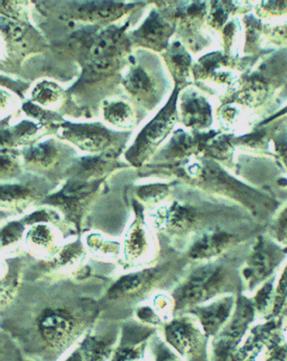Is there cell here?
I'll return each instance as SVG.
<instances>
[{"mask_svg": "<svg viewBox=\"0 0 287 361\" xmlns=\"http://www.w3.org/2000/svg\"><path fill=\"white\" fill-rule=\"evenodd\" d=\"M177 97V94L174 93L164 109L140 133L134 145L127 152V160L134 164L142 163L169 134L174 122Z\"/></svg>", "mask_w": 287, "mask_h": 361, "instance_id": "1", "label": "cell"}, {"mask_svg": "<svg viewBox=\"0 0 287 361\" xmlns=\"http://www.w3.org/2000/svg\"><path fill=\"white\" fill-rule=\"evenodd\" d=\"M39 329L50 345L61 347L70 341L75 330L74 318L64 310H49L42 315Z\"/></svg>", "mask_w": 287, "mask_h": 361, "instance_id": "2", "label": "cell"}, {"mask_svg": "<svg viewBox=\"0 0 287 361\" xmlns=\"http://www.w3.org/2000/svg\"><path fill=\"white\" fill-rule=\"evenodd\" d=\"M62 135L79 148L89 152L104 149L110 142L109 131L96 124H63Z\"/></svg>", "mask_w": 287, "mask_h": 361, "instance_id": "3", "label": "cell"}, {"mask_svg": "<svg viewBox=\"0 0 287 361\" xmlns=\"http://www.w3.org/2000/svg\"><path fill=\"white\" fill-rule=\"evenodd\" d=\"M219 281V271L216 269L207 267L196 271L182 288L179 300L187 303L199 302L215 290Z\"/></svg>", "mask_w": 287, "mask_h": 361, "instance_id": "4", "label": "cell"}, {"mask_svg": "<svg viewBox=\"0 0 287 361\" xmlns=\"http://www.w3.org/2000/svg\"><path fill=\"white\" fill-rule=\"evenodd\" d=\"M170 32L169 24L157 11H153L134 32V38L139 44L158 50L166 45Z\"/></svg>", "mask_w": 287, "mask_h": 361, "instance_id": "5", "label": "cell"}, {"mask_svg": "<svg viewBox=\"0 0 287 361\" xmlns=\"http://www.w3.org/2000/svg\"><path fill=\"white\" fill-rule=\"evenodd\" d=\"M124 85L128 92L144 100L148 101L155 96V82L143 67L131 68L124 79Z\"/></svg>", "mask_w": 287, "mask_h": 361, "instance_id": "6", "label": "cell"}, {"mask_svg": "<svg viewBox=\"0 0 287 361\" xmlns=\"http://www.w3.org/2000/svg\"><path fill=\"white\" fill-rule=\"evenodd\" d=\"M124 31L122 28L110 27L94 38L89 51L95 59L115 57L122 47Z\"/></svg>", "mask_w": 287, "mask_h": 361, "instance_id": "7", "label": "cell"}, {"mask_svg": "<svg viewBox=\"0 0 287 361\" xmlns=\"http://www.w3.org/2000/svg\"><path fill=\"white\" fill-rule=\"evenodd\" d=\"M232 308V299L225 298L212 305L201 312L200 319L208 333H214L220 328Z\"/></svg>", "mask_w": 287, "mask_h": 361, "instance_id": "8", "label": "cell"}, {"mask_svg": "<svg viewBox=\"0 0 287 361\" xmlns=\"http://www.w3.org/2000/svg\"><path fill=\"white\" fill-rule=\"evenodd\" d=\"M168 341L181 353L190 351L194 345L196 334L192 326L186 322H174L166 329Z\"/></svg>", "mask_w": 287, "mask_h": 361, "instance_id": "9", "label": "cell"}, {"mask_svg": "<svg viewBox=\"0 0 287 361\" xmlns=\"http://www.w3.org/2000/svg\"><path fill=\"white\" fill-rule=\"evenodd\" d=\"M119 61L117 57L94 59L85 67L82 78L87 82H96L117 70Z\"/></svg>", "mask_w": 287, "mask_h": 361, "instance_id": "10", "label": "cell"}, {"mask_svg": "<svg viewBox=\"0 0 287 361\" xmlns=\"http://www.w3.org/2000/svg\"><path fill=\"white\" fill-rule=\"evenodd\" d=\"M104 115L107 121L121 128L131 127L135 120L134 110L123 102L107 103L104 107Z\"/></svg>", "mask_w": 287, "mask_h": 361, "instance_id": "11", "label": "cell"}, {"mask_svg": "<svg viewBox=\"0 0 287 361\" xmlns=\"http://www.w3.org/2000/svg\"><path fill=\"white\" fill-rule=\"evenodd\" d=\"M145 279L144 274H134L123 277L111 288L110 295L117 298L122 295L131 293V292L138 290L143 285Z\"/></svg>", "mask_w": 287, "mask_h": 361, "instance_id": "12", "label": "cell"}, {"mask_svg": "<svg viewBox=\"0 0 287 361\" xmlns=\"http://www.w3.org/2000/svg\"><path fill=\"white\" fill-rule=\"evenodd\" d=\"M62 94V89L57 85L50 82H42L37 85L32 93L34 100L44 105L57 102L61 98Z\"/></svg>", "mask_w": 287, "mask_h": 361, "instance_id": "13", "label": "cell"}, {"mask_svg": "<svg viewBox=\"0 0 287 361\" xmlns=\"http://www.w3.org/2000/svg\"><path fill=\"white\" fill-rule=\"evenodd\" d=\"M56 154H57V150L55 146L50 142H45L29 149L25 157L30 161L48 166L54 161Z\"/></svg>", "mask_w": 287, "mask_h": 361, "instance_id": "14", "label": "cell"}, {"mask_svg": "<svg viewBox=\"0 0 287 361\" xmlns=\"http://www.w3.org/2000/svg\"><path fill=\"white\" fill-rule=\"evenodd\" d=\"M147 247V238L143 228L136 226L131 231L127 238V249L131 257H136L142 255L145 247Z\"/></svg>", "mask_w": 287, "mask_h": 361, "instance_id": "15", "label": "cell"}, {"mask_svg": "<svg viewBox=\"0 0 287 361\" xmlns=\"http://www.w3.org/2000/svg\"><path fill=\"white\" fill-rule=\"evenodd\" d=\"M31 239L36 246L42 247L51 246L54 240L53 234H51L49 228L45 226H38L35 230H33Z\"/></svg>", "mask_w": 287, "mask_h": 361, "instance_id": "16", "label": "cell"}, {"mask_svg": "<svg viewBox=\"0 0 287 361\" xmlns=\"http://www.w3.org/2000/svg\"><path fill=\"white\" fill-rule=\"evenodd\" d=\"M2 31L6 33V36L12 38V39H17V38L23 36L24 29L23 25L14 20L4 19L2 17Z\"/></svg>", "mask_w": 287, "mask_h": 361, "instance_id": "17", "label": "cell"}, {"mask_svg": "<svg viewBox=\"0 0 287 361\" xmlns=\"http://www.w3.org/2000/svg\"><path fill=\"white\" fill-rule=\"evenodd\" d=\"M21 232V226L20 225H11L6 230L3 231V245L4 243H14L15 240L19 238Z\"/></svg>", "mask_w": 287, "mask_h": 361, "instance_id": "18", "label": "cell"}, {"mask_svg": "<svg viewBox=\"0 0 287 361\" xmlns=\"http://www.w3.org/2000/svg\"><path fill=\"white\" fill-rule=\"evenodd\" d=\"M67 361H89V360L82 350L81 352H76V353L72 354Z\"/></svg>", "mask_w": 287, "mask_h": 361, "instance_id": "19", "label": "cell"}]
</instances>
